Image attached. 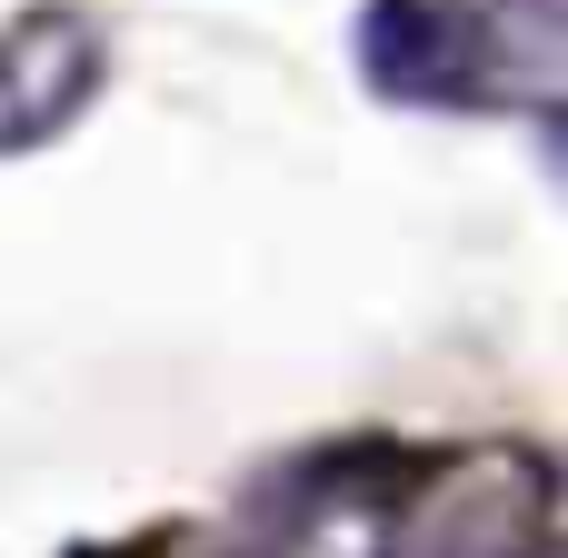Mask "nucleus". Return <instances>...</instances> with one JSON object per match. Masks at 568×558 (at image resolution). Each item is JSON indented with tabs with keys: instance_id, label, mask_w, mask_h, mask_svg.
Segmentation results:
<instances>
[{
	"instance_id": "obj_1",
	"label": "nucleus",
	"mask_w": 568,
	"mask_h": 558,
	"mask_svg": "<svg viewBox=\"0 0 568 558\" xmlns=\"http://www.w3.org/2000/svg\"><path fill=\"white\" fill-rule=\"evenodd\" d=\"M359 70L399 110H559L549 0H369Z\"/></svg>"
},
{
	"instance_id": "obj_3",
	"label": "nucleus",
	"mask_w": 568,
	"mask_h": 558,
	"mask_svg": "<svg viewBox=\"0 0 568 558\" xmlns=\"http://www.w3.org/2000/svg\"><path fill=\"white\" fill-rule=\"evenodd\" d=\"M399 479H409V449H389V439L320 449V459H300V469L270 489L260 539H270V558H379L389 549Z\"/></svg>"
},
{
	"instance_id": "obj_4",
	"label": "nucleus",
	"mask_w": 568,
	"mask_h": 558,
	"mask_svg": "<svg viewBox=\"0 0 568 558\" xmlns=\"http://www.w3.org/2000/svg\"><path fill=\"white\" fill-rule=\"evenodd\" d=\"M100 90V30L70 10H30L20 30H0V150L60 140Z\"/></svg>"
},
{
	"instance_id": "obj_2",
	"label": "nucleus",
	"mask_w": 568,
	"mask_h": 558,
	"mask_svg": "<svg viewBox=\"0 0 568 558\" xmlns=\"http://www.w3.org/2000/svg\"><path fill=\"white\" fill-rule=\"evenodd\" d=\"M379 558H559V469L519 439L409 449Z\"/></svg>"
}]
</instances>
